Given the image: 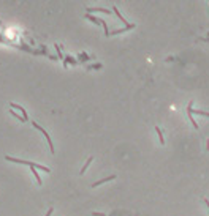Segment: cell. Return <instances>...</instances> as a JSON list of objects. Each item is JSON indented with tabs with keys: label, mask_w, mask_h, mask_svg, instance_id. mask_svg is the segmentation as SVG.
<instances>
[{
	"label": "cell",
	"mask_w": 209,
	"mask_h": 216,
	"mask_svg": "<svg viewBox=\"0 0 209 216\" xmlns=\"http://www.w3.org/2000/svg\"><path fill=\"white\" fill-rule=\"evenodd\" d=\"M63 62H67V63H68V62H70V63H71V65H75V63H76V60H75V58H73V57H70V55H67V57H65V60H63Z\"/></svg>",
	"instance_id": "18"
},
{
	"label": "cell",
	"mask_w": 209,
	"mask_h": 216,
	"mask_svg": "<svg viewBox=\"0 0 209 216\" xmlns=\"http://www.w3.org/2000/svg\"><path fill=\"white\" fill-rule=\"evenodd\" d=\"M10 112H11V115H14V117H16V118H17V120H19V122H25V120H24V117H22V115H21V114H16V112H14V110H13V109H11V110H10Z\"/></svg>",
	"instance_id": "15"
},
{
	"label": "cell",
	"mask_w": 209,
	"mask_h": 216,
	"mask_svg": "<svg viewBox=\"0 0 209 216\" xmlns=\"http://www.w3.org/2000/svg\"><path fill=\"white\" fill-rule=\"evenodd\" d=\"M101 25H103V30H105V35H106V36H109V30H108V25H106V22H105V21H101Z\"/></svg>",
	"instance_id": "17"
},
{
	"label": "cell",
	"mask_w": 209,
	"mask_h": 216,
	"mask_svg": "<svg viewBox=\"0 0 209 216\" xmlns=\"http://www.w3.org/2000/svg\"><path fill=\"white\" fill-rule=\"evenodd\" d=\"M32 125H33V126H35L36 129H40V133H41V134L44 136V139H46V140H48V144H49V152H51V153H54L55 150H54V145H52V140H51L49 134H48V133H46V131H44V129H43V128H41V126H40V125L36 123V122H32Z\"/></svg>",
	"instance_id": "1"
},
{
	"label": "cell",
	"mask_w": 209,
	"mask_h": 216,
	"mask_svg": "<svg viewBox=\"0 0 209 216\" xmlns=\"http://www.w3.org/2000/svg\"><path fill=\"white\" fill-rule=\"evenodd\" d=\"M10 106H11V107H13V109H17V110H19V112H21V115H22V117H24V120H25V122H27V120H29V115H27V110H25V109H24V107H22V106H19V104H14V103H11V104H10Z\"/></svg>",
	"instance_id": "3"
},
{
	"label": "cell",
	"mask_w": 209,
	"mask_h": 216,
	"mask_svg": "<svg viewBox=\"0 0 209 216\" xmlns=\"http://www.w3.org/2000/svg\"><path fill=\"white\" fill-rule=\"evenodd\" d=\"M54 47H55V51H57V55H59V58H62V60H65V57L62 55V51H60V46H59V44H55Z\"/></svg>",
	"instance_id": "16"
},
{
	"label": "cell",
	"mask_w": 209,
	"mask_h": 216,
	"mask_svg": "<svg viewBox=\"0 0 209 216\" xmlns=\"http://www.w3.org/2000/svg\"><path fill=\"white\" fill-rule=\"evenodd\" d=\"M90 68H92V69H100V68H101V65H100V63H97V65H94V66H90Z\"/></svg>",
	"instance_id": "19"
},
{
	"label": "cell",
	"mask_w": 209,
	"mask_h": 216,
	"mask_svg": "<svg viewBox=\"0 0 209 216\" xmlns=\"http://www.w3.org/2000/svg\"><path fill=\"white\" fill-rule=\"evenodd\" d=\"M86 9H87V14L95 13V11H98V13H105V14H109V13H111V11L106 9V8H86Z\"/></svg>",
	"instance_id": "9"
},
{
	"label": "cell",
	"mask_w": 209,
	"mask_h": 216,
	"mask_svg": "<svg viewBox=\"0 0 209 216\" xmlns=\"http://www.w3.org/2000/svg\"><path fill=\"white\" fill-rule=\"evenodd\" d=\"M92 161H94V158H92V156H90V158H87V161H86V164L82 166V169H81V172H79L81 175H82V174H86V170H87V167L90 166V163H92Z\"/></svg>",
	"instance_id": "12"
},
{
	"label": "cell",
	"mask_w": 209,
	"mask_h": 216,
	"mask_svg": "<svg viewBox=\"0 0 209 216\" xmlns=\"http://www.w3.org/2000/svg\"><path fill=\"white\" fill-rule=\"evenodd\" d=\"M193 114L203 115V117H209V112H205V110H195V109H192V115H193Z\"/></svg>",
	"instance_id": "14"
},
{
	"label": "cell",
	"mask_w": 209,
	"mask_h": 216,
	"mask_svg": "<svg viewBox=\"0 0 209 216\" xmlns=\"http://www.w3.org/2000/svg\"><path fill=\"white\" fill-rule=\"evenodd\" d=\"M113 13H114V14H116V16L119 17V21H120V22H124V27H128V25H130V24H128V21H125V17H124V16H122V14L119 13V9H117L116 6L113 8Z\"/></svg>",
	"instance_id": "5"
},
{
	"label": "cell",
	"mask_w": 209,
	"mask_h": 216,
	"mask_svg": "<svg viewBox=\"0 0 209 216\" xmlns=\"http://www.w3.org/2000/svg\"><path fill=\"white\" fill-rule=\"evenodd\" d=\"M6 161H11V163H19V164H25V166H30V161H25V159H17V158H13V156H5Z\"/></svg>",
	"instance_id": "6"
},
{
	"label": "cell",
	"mask_w": 209,
	"mask_h": 216,
	"mask_svg": "<svg viewBox=\"0 0 209 216\" xmlns=\"http://www.w3.org/2000/svg\"><path fill=\"white\" fill-rule=\"evenodd\" d=\"M86 19H87V21H92V22L97 24V25H101V19H98V17H95V16H92V14H86Z\"/></svg>",
	"instance_id": "10"
},
{
	"label": "cell",
	"mask_w": 209,
	"mask_h": 216,
	"mask_svg": "<svg viewBox=\"0 0 209 216\" xmlns=\"http://www.w3.org/2000/svg\"><path fill=\"white\" fill-rule=\"evenodd\" d=\"M32 174H33V177H35V180H36V183H38V185H41L43 182H41V178H40V174L36 172V169H33V167H32Z\"/></svg>",
	"instance_id": "13"
},
{
	"label": "cell",
	"mask_w": 209,
	"mask_h": 216,
	"mask_svg": "<svg viewBox=\"0 0 209 216\" xmlns=\"http://www.w3.org/2000/svg\"><path fill=\"white\" fill-rule=\"evenodd\" d=\"M132 28H135V24H130L128 27H124V28H116V30H113V32H109V35H119V33H124V32H128V30H132Z\"/></svg>",
	"instance_id": "4"
},
{
	"label": "cell",
	"mask_w": 209,
	"mask_h": 216,
	"mask_svg": "<svg viewBox=\"0 0 209 216\" xmlns=\"http://www.w3.org/2000/svg\"><path fill=\"white\" fill-rule=\"evenodd\" d=\"M29 167H33V169H36V170H43V172H46V174H51V170H49L46 166H41V164H36V163H30Z\"/></svg>",
	"instance_id": "7"
},
{
	"label": "cell",
	"mask_w": 209,
	"mask_h": 216,
	"mask_svg": "<svg viewBox=\"0 0 209 216\" xmlns=\"http://www.w3.org/2000/svg\"><path fill=\"white\" fill-rule=\"evenodd\" d=\"M205 205L208 207V210H209V200H208V199H205Z\"/></svg>",
	"instance_id": "22"
},
{
	"label": "cell",
	"mask_w": 209,
	"mask_h": 216,
	"mask_svg": "<svg viewBox=\"0 0 209 216\" xmlns=\"http://www.w3.org/2000/svg\"><path fill=\"white\" fill-rule=\"evenodd\" d=\"M116 178V175H109V177H106V178H103V180H98V182H95L94 185H90L92 188H97V186H100V185H103V183H106V182H111V180H114Z\"/></svg>",
	"instance_id": "8"
},
{
	"label": "cell",
	"mask_w": 209,
	"mask_h": 216,
	"mask_svg": "<svg viewBox=\"0 0 209 216\" xmlns=\"http://www.w3.org/2000/svg\"><path fill=\"white\" fill-rule=\"evenodd\" d=\"M155 133L159 134V140H160V144L165 145V137H163V133H162V129H160L159 126H155Z\"/></svg>",
	"instance_id": "11"
},
{
	"label": "cell",
	"mask_w": 209,
	"mask_h": 216,
	"mask_svg": "<svg viewBox=\"0 0 209 216\" xmlns=\"http://www.w3.org/2000/svg\"><path fill=\"white\" fill-rule=\"evenodd\" d=\"M192 109H193V101H190V103L187 104V115H189V120L192 122L193 128H195V129H198V123H197V120H195V118H193V115H192Z\"/></svg>",
	"instance_id": "2"
},
{
	"label": "cell",
	"mask_w": 209,
	"mask_h": 216,
	"mask_svg": "<svg viewBox=\"0 0 209 216\" xmlns=\"http://www.w3.org/2000/svg\"><path fill=\"white\" fill-rule=\"evenodd\" d=\"M52 212H54V208H49L48 213H46V216H51V215H52Z\"/></svg>",
	"instance_id": "20"
},
{
	"label": "cell",
	"mask_w": 209,
	"mask_h": 216,
	"mask_svg": "<svg viewBox=\"0 0 209 216\" xmlns=\"http://www.w3.org/2000/svg\"><path fill=\"white\" fill-rule=\"evenodd\" d=\"M92 216H106V215H105V213H95V212H94Z\"/></svg>",
	"instance_id": "21"
}]
</instances>
